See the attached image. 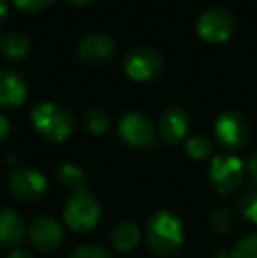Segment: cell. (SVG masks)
Segmentation results:
<instances>
[{"label": "cell", "mask_w": 257, "mask_h": 258, "mask_svg": "<svg viewBox=\"0 0 257 258\" xmlns=\"http://www.w3.org/2000/svg\"><path fill=\"white\" fill-rule=\"evenodd\" d=\"M183 244V225L169 211H159L148 221L146 246L159 256L171 255Z\"/></svg>", "instance_id": "cell-1"}, {"label": "cell", "mask_w": 257, "mask_h": 258, "mask_svg": "<svg viewBox=\"0 0 257 258\" xmlns=\"http://www.w3.org/2000/svg\"><path fill=\"white\" fill-rule=\"evenodd\" d=\"M34 128L49 143H62L74 132V116L69 109L55 102H41L30 112Z\"/></svg>", "instance_id": "cell-2"}, {"label": "cell", "mask_w": 257, "mask_h": 258, "mask_svg": "<svg viewBox=\"0 0 257 258\" xmlns=\"http://www.w3.org/2000/svg\"><path fill=\"white\" fill-rule=\"evenodd\" d=\"M100 218V204L88 190H79L71 195L64 207V221L74 232H88Z\"/></svg>", "instance_id": "cell-3"}, {"label": "cell", "mask_w": 257, "mask_h": 258, "mask_svg": "<svg viewBox=\"0 0 257 258\" xmlns=\"http://www.w3.org/2000/svg\"><path fill=\"white\" fill-rule=\"evenodd\" d=\"M195 30L202 41L220 44L233 37L236 30V20L224 7H208L199 14Z\"/></svg>", "instance_id": "cell-4"}, {"label": "cell", "mask_w": 257, "mask_h": 258, "mask_svg": "<svg viewBox=\"0 0 257 258\" xmlns=\"http://www.w3.org/2000/svg\"><path fill=\"white\" fill-rule=\"evenodd\" d=\"M210 183L220 195H231L241 186L245 167L234 155H217L210 163Z\"/></svg>", "instance_id": "cell-5"}, {"label": "cell", "mask_w": 257, "mask_h": 258, "mask_svg": "<svg viewBox=\"0 0 257 258\" xmlns=\"http://www.w3.org/2000/svg\"><path fill=\"white\" fill-rule=\"evenodd\" d=\"M164 71V58L153 48H134L124 56V72L130 79L148 83L157 79Z\"/></svg>", "instance_id": "cell-6"}, {"label": "cell", "mask_w": 257, "mask_h": 258, "mask_svg": "<svg viewBox=\"0 0 257 258\" xmlns=\"http://www.w3.org/2000/svg\"><path fill=\"white\" fill-rule=\"evenodd\" d=\"M215 136L217 141L222 144L226 150L236 151L247 146L248 143V123L241 112L234 111V109H227V111L220 112L215 119Z\"/></svg>", "instance_id": "cell-7"}, {"label": "cell", "mask_w": 257, "mask_h": 258, "mask_svg": "<svg viewBox=\"0 0 257 258\" xmlns=\"http://www.w3.org/2000/svg\"><path fill=\"white\" fill-rule=\"evenodd\" d=\"M118 136L127 146L143 150L155 143V128L151 119L141 111H127L118 121Z\"/></svg>", "instance_id": "cell-8"}, {"label": "cell", "mask_w": 257, "mask_h": 258, "mask_svg": "<svg viewBox=\"0 0 257 258\" xmlns=\"http://www.w3.org/2000/svg\"><path fill=\"white\" fill-rule=\"evenodd\" d=\"M48 190V181L35 169H16L9 177V191L21 202H35Z\"/></svg>", "instance_id": "cell-9"}, {"label": "cell", "mask_w": 257, "mask_h": 258, "mask_svg": "<svg viewBox=\"0 0 257 258\" xmlns=\"http://www.w3.org/2000/svg\"><path fill=\"white\" fill-rule=\"evenodd\" d=\"M28 239L35 249L42 253H52L64 242V228L55 218L41 216L28 227Z\"/></svg>", "instance_id": "cell-10"}, {"label": "cell", "mask_w": 257, "mask_h": 258, "mask_svg": "<svg viewBox=\"0 0 257 258\" xmlns=\"http://www.w3.org/2000/svg\"><path fill=\"white\" fill-rule=\"evenodd\" d=\"M115 53V41L111 35L93 32L79 41L78 44V58L90 65H102L111 60Z\"/></svg>", "instance_id": "cell-11"}, {"label": "cell", "mask_w": 257, "mask_h": 258, "mask_svg": "<svg viewBox=\"0 0 257 258\" xmlns=\"http://www.w3.org/2000/svg\"><path fill=\"white\" fill-rule=\"evenodd\" d=\"M190 126V116L183 107L173 105L162 112L159 119V132L164 143L176 144L187 136Z\"/></svg>", "instance_id": "cell-12"}, {"label": "cell", "mask_w": 257, "mask_h": 258, "mask_svg": "<svg viewBox=\"0 0 257 258\" xmlns=\"http://www.w3.org/2000/svg\"><path fill=\"white\" fill-rule=\"evenodd\" d=\"M27 99V81L14 69H0V107L16 109Z\"/></svg>", "instance_id": "cell-13"}, {"label": "cell", "mask_w": 257, "mask_h": 258, "mask_svg": "<svg viewBox=\"0 0 257 258\" xmlns=\"http://www.w3.org/2000/svg\"><path fill=\"white\" fill-rule=\"evenodd\" d=\"M27 227L16 211L0 209V248H16L23 242Z\"/></svg>", "instance_id": "cell-14"}, {"label": "cell", "mask_w": 257, "mask_h": 258, "mask_svg": "<svg viewBox=\"0 0 257 258\" xmlns=\"http://www.w3.org/2000/svg\"><path fill=\"white\" fill-rule=\"evenodd\" d=\"M139 227L134 221L124 220L120 223H117L111 230L110 241L117 251L120 253H129L139 244Z\"/></svg>", "instance_id": "cell-15"}, {"label": "cell", "mask_w": 257, "mask_h": 258, "mask_svg": "<svg viewBox=\"0 0 257 258\" xmlns=\"http://www.w3.org/2000/svg\"><path fill=\"white\" fill-rule=\"evenodd\" d=\"M32 49L30 37L23 32H13L0 37V56L11 61L23 60Z\"/></svg>", "instance_id": "cell-16"}, {"label": "cell", "mask_w": 257, "mask_h": 258, "mask_svg": "<svg viewBox=\"0 0 257 258\" xmlns=\"http://www.w3.org/2000/svg\"><path fill=\"white\" fill-rule=\"evenodd\" d=\"M55 179L62 188H69L72 191L86 190V176L81 167L74 163H60L55 169Z\"/></svg>", "instance_id": "cell-17"}, {"label": "cell", "mask_w": 257, "mask_h": 258, "mask_svg": "<svg viewBox=\"0 0 257 258\" xmlns=\"http://www.w3.org/2000/svg\"><path fill=\"white\" fill-rule=\"evenodd\" d=\"M86 130L93 136H100L110 128V114L102 107H90L83 116Z\"/></svg>", "instance_id": "cell-18"}, {"label": "cell", "mask_w": 257, "mask_h": 258, "mask_svg": "<svg viewBox=\"0 0 257 258\" xmlns=\"http://www.w3.org/2000/svg\"><path fill=\"white\" fill-rule=\"evenodd\" d=\"M185 153L192 160H204L212 155V143L202 134H194L185 143Z\"/></svg>", "instance_id": "cell-19"}, {"label": "cell", "mask_w": 257, "mask_h": 258, "mask_svg": "<svg viewBox=\"0 0 257 258\" xmlns=\"http://www.w3.org/2000/svg\"><path fill=\"white\" fill-rule=\"evenodd\" d=\"M238 211L243 218L257 225V188H250L238 199Z\"/></svg>", "instance_id": "cell-20"}, {"label": "cell", "mask_w": 257, "mask_h": 258, "mask_svg": "<svg viewBox=\"0 0 257 258\" xmlns=\"http://www.w3.org/2000/svg\"><path fill=\"white\" fill-rule=\"evenodd\" d=\"M210 225H212L213 232L220 235H226L231 232L233 227V214L227 207H217L210 216Z\"/></svg>", "instance_id": "cell-21"}, {"label": "cell", "mask_w": 257, "mask_h": 258, "mask_svg": "<svg viewBox=\"0 0 257 258\" xmlns=\"http://www.w3.org/2000/svg\"><path fill=\"white\" fill-rule=\"evenodd\" d=\"M231 258H257V232L247 234L236 242L231 251Z\"/></svg>", "instance_id": "cell-22"}, {"label": "cell", "mask_w": 257, "mask_h": 258, "mask_svg": "<svg viewBox=\"0 0 257 258\" xmlns=\"http://www.w3.org/2000/svg\"><path fill=\"white\" fill-rule=\"evenodd\" d=\"M69 258H111V255L102 248V246L83 244V246H79V248H76Z\"/></svg>", "instance_id": "cell-23"}, {"label": "cell", "mask_w": 257, "mask_h": 258, "mask_svg": "<svg viewBox=\"0 0 257 258\" xmlns=\"http://www.w3.org/2000/svg\"><path fill=\"white\" fill-rule=\"evenodd\" d=\"M53 4V0H14V6L18 9L25 11V13H41V11H46L49 6Z\"/></svg>", "instance_id": "cell-24"}, {"label": "cell", "mask_w": 257, "mask_h": 258, "mask_svg": "<svg viewBox=\"0 0 257 258\" xmlns=\"http://www.w3.org/2000/svg\"><path fill=\"white\" fill-rule=\"evenodd\" d=\"M247 172H248V177L254 184H257V153H254L248 158L247 162Z\"/></svg>", "instance_id": "cell-25"}, {"label": "cell", "mask_w": 257, "mask_h": 258, "mask_svg": "<svg viewBox=\"0 0 257 258\" xmlns=\"http://www.w3.org/2000/svg\"><path fill=\"white\" fill-rule=\"evenodd\" d=\"M11 132V123L4 114H0V141H4Z\"/></svg>", "instance_id": "cell-26"}, {"label": "cell", "mask_w": 257, "mask_h": 258, "mask_svg": "<svg viewBox=\"0 0 257 258\" xmlns=\"http://www.w3.org/2000/svg\"><path fill=\"white\" fill-rule=\"evenodd\" d=\"M7 258H34V255L30 251H27V249H14Z\"/></svg>", "instance_id": "cell-27"}, {"label": "cell", "mask_w": 257, "mask_h": 258, "mask_svg": "<svg viewBox=\"0 0 257 258\" xmlns=\"http://www.w3.org/2000/svg\"><path fill=\"white\" fill-rule=\"evenodd\" d=\"M7 11H9V0H0V23L6 20Z\"/></svg>", "instance_id": "cell-28"}, {"label": "cell", "mask_w": 257, "mask_h": 258, "mask_svg": "<svg viewBox=\"0 0 257 258\" xmlns=\"http://www.w3.org/2000/svg\"><path fill=\"white\" fill-rule=\"evenodd\" d=\"M67 2L76 7H85V6H88V4H92L93 0H67Z\"/></svg>", "instance_id": "cell-29"}, {"label": "cell", "mask_w": 257, "mask_h": 258, "mask_svg": "<svg viewBox=\"0 0 257 258\" xmlns=\"http://www.w3.org/2000/svg\"><path fill=\"white\" fill-rule=\"evenodd\" d=\"M227 255H226V253H217V256L215 258H226Z\"/></svg>", "instance_id": "cell-30"}]
</instances>
